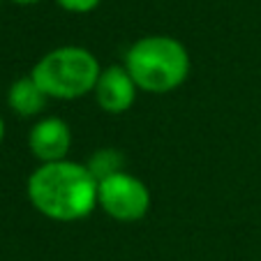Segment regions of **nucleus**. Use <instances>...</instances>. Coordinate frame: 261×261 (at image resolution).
<instances>
[{
  "label": "nucleus",
  "mask_w": 261,
  "mask_h": 261,
  "mask_svg": "<svg viewBox=\"0 0 261 261\" xmlns=\"http://www.w3.org/2000/svg\"><path fill=\"white\" fill-rule=\"evenodd\" d=\"M125 69L139 90L171 93L190 74V54L182 42L169 35H148L137 40L125 54Z\"/></svg>",
  "instance_id": "2"
},
{
  "label": "nucleus",
  "mask_w": 261,
  "mask_h": 261,
  "mask_svg": "<svg viewBox=\"0 0 261 261\" xmlns=\"http://www.w3.org/2000/svg\"><path fill=\"white\" fill-rule=\"evenodd\" d=\"M28 148L40 164L63 162L72 148V129L63 118H42L33 125L28 134Z\"/></svg>",
  "instance_id": "5"
},
{
  "label": "nucleus",
  "mask_w": 261,
  "mask_h": 261,
  "mask_svg": "<svg viewBox=\"0 0 261 261\" xmlns=\"http://www.w3.org/2000/svg\"><path fill=\"white\" fill-rule=\"evenodd\" d=\"M137 84L125 69V65H111L99 72L97 86H95V99L99 109L107 114H125L137 99Z\"/></svg>",
  "instance_id": "6"
},
{
  "label": "nucleus",
  "mask_w": 261,
  "mask_h": 261,
  "mask_svg": "<svg viewBox=\"0 0 261 261\" xmlns=\"http://www.w3.org/2000/svg\"><path fill=\"white\" fill-rule=\"evenodd\" d=\"M97 58L84 46H58L35 63L33 81L49 99H79L93 93L99 79Z\"/></svg>",
  "instance_id": "3"
},
{
  "label": "nucleus",
  "mask_w": 261,
  "mask_h": 261,
  "mask_svg": "<svg viewBox=\"0 0 261 261\" xmlns=\"http://www.w3.org/2000/svg\"><path fill=\"white\" fill-rule=\"evenodd\" d=\"M86 167H88V171L93 173L95 180H104V178L114 176V173H120L125 171V155L120 153L118 148H99V150H95L93 155L88 158V162H86Z\"/></svg>",
  "instance_id": "8"
},
{
  "label": "nucleus",
  "mask_w": 261,
  "mask_h": 261,
  "mask_svg": "<svg viewBox=\"0 0 261 261\" xmlns=\"http://www.w3.org/2000/svg\"><path fill=\"white\" fill-rule=\"evenodd\" d=\"M16 5H35V3H40V0H12Z\"/></svg>",
  "instance_id": "10"
},
{
  "label": "nucleus",
  "mask_w": 261,
  "mask_h": 261,
  "mask_svg": "<svg viewBox=\"0 0 261 261\" xmlns=\"http://www.w3.org/2000/svg\"><path fill=\"white\" fill-rule=\"evenodd\" d=\"M63 10L74 12V14H86V12H93L99 5V0H56Z\"/></svg>",
  "instance_id": "9"
},
{
  "label": "nucleus",
  "mask_w": 261,
  "mask_h": 261,
  "mask_svg": "<svg viewBox=\"0 0 261 261\" xmlns=\"http://www.w3.org/2000/svg\"><path fill=\"white\" fill-rule=\"evenodd\" d=\"M46 102H49V97L33 81V76H21L7 90V104H10V109L16 116H23V118H30V116H37L40 111H44Z\"/></svg>",
  "instance_id": "7"
},
{
  "label": "nucleus",
  "mask_w": 261,
  "mask_h": 261,
  "mask_svg": "<svg viewBox=\"0 0 261 261\" xmlns=\"http://www.w3.org/2000/svg\"><path fill=\"white\" fill-rule=\"evenodd\" d=\"M25 190L35 211L56 222L81 220L97 206V180L86 164L69 160L40 164Z\"/></svg>",
  "instance_id": "1"
},
{
  "label": "nucleus",
  "mask_w": 261,
  "mask_h": 261,
  "mask_svg": "<svg viewBox=\"0 0 261 261\" xmlns=\"http://www.w3.org/2000/svg\"><path fill=\"white\" fill-rule=\"evenodd\" d=\"M97 206L118 222H137L150 208V192L141 178L120 171L97 182Z\"/></svg>",
  "instance_id": "4"
},
{
  "label": "nucleus",
  "mask_w": 261,
  "mask_h": 261,
  "mask_svg": "<svg viewBox=\"0 0 261 261\" xmlns=\"http://www.w3.org/2000/svg\"><path fill=\"white\" fill-rule=\"evenodd\" d=\"M3 139H5V120L0 118V143H3Z\"/></svg>",
  "instance_id": "11"
}]
</instances>
